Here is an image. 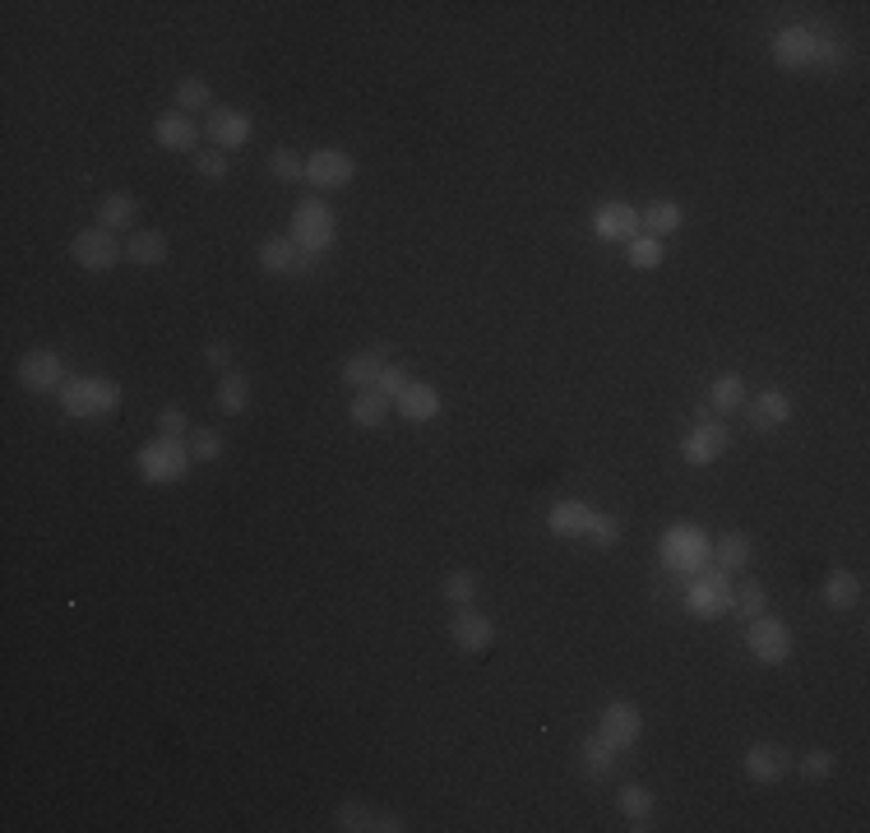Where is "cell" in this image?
<instances>
[{
    "label": "cell",
    "instance_id": "1",
    "mask_svg": "<svg viewBox=\"0 0 870 833\" xmlns=\"http://www.w3.org/2000/svg\"><path fill=\"white\" fill-rule=\"evenodd\" d=\"M769 56L778 70H843L852 52L843 47L838 37L819 33V29H806V24H792V29H778L773 42H769Z\"/></svg>",
    "mask_w": 870,
    "mask_h": 833
},
{
    "label": "cell",
    "instance_id": "2",
    "mask_svg": "<svg viewBox=\"0 0 870 833\" xmlns=\"http://www.w3.org/2000/svg\"><path fill=\"white\" fill-rule=\"evenodd\" d=\"M56 398H60L65 417H75V421H102V417H111V413L121 408L125 394H121V385L111 375H70Z\"/></svg>",
    "mask_w": 870,
    "mask_h": 833
},
{
    "label": "cell",
    "instance_id": "3",
    "mask_svg": "<svg viewBox=\"0 0 870 833\" xmlns=\"http://www.w3.org/2000/svg\"><path fill=\"white\" fill-rule=\"evenodd\" d=\"M287 237H293L297 251L324 260L333 251V241H339V213H333L329 199L310 195V199H301V205L293 209V228H287Z\"/></svg>",
    "mask_w": 870,
    "mask_h": 833
},
{
    "label": "cell",
    "instance_id": "4",
    "mask_svg": "<svg viewBox=\"0 0 870 833\" xmlns=\"http://www.w3.org/2000/svg\"><path fill=\"white\" fill-rule=\"evenodd\" d=\"M658 556L672 574H700L704 566H713V537L700 524H672L658 537Z\"/></svg>",
    "mask_w": 870,
    "mask_h": 833
},
{
    "label": "cell",
    "instance_id": "5",
    "mask_svg": "<svg viewBox=\"0 0 870 833\" xmlns=\"http://www.w3.org/2000/svg\"><path fill=\"white\" fill-rule=\"evenodd\" d=\"M135 468H140V478H144L148 486H176V482H186V478H190L195 454H190V445H181V440H172V436H153L148 445H140Z\"/></svg>",
    "mask_w": 870,
    "mask_h": 833
},
{
    "label": "cell",
    "instance_id": "6",
    "mask_svg": "<svg viewBox=\"0 0 870 833\" xmlns=\"http://www.w3.org/2000/svg\"><path fill=\"white\" fill-rule=\"evenodd\" d=\"M731 598H736L731 574L718 566H704L700 574H690L681 606H685V616H695V621H723V616H731Z\"/></svg>",
    "mask_w": 870,
    "mask_h": 833
},
{
    "label": "cell",
    "instance_id": "7",
    "mask_svg": "<svg viewBox=\"0 0 870 833\" xmlns=\"http://www.w3.org/2000/svg\"><path fill=\"white\" fill-rule=\"evenodd\" d=\"M727 445H731V431L718 421V417H708V413H695V421H690V431L681 436V459L690 463V468H713L723 454H727Z\"/></svg>",
    "mask_w": 870,
    "mask_h": 833
},
{
    "label": "cell",
    "instance_id": "8",
    "mask_svg": "<svg viewBox=\"0 0 870 833\" xmlns=\"http://www.w3.org/2000/svg\"><path fill=\"white\" fill-rule=\"evenodd\" d=\"M746 648H750V658H755V662H764V667H783V662L792 658V625H788V621H778L773 612L755 616V621H746Z\"/></svg>",
    "mask_w": 870,
    "mask_h": 833
},
{
    "label": "cell",
    "instance_id": "9",
    "mask_svg": "<svg viewBox=\"0 0 870 833\" xmlns=\"http://www.w3.org/2000/svg\"><path fill=\"white\" fill-rule=\"evenodd\" d=\"M70 260L79 268H88V274H111V268L125 260V245L93 222V228H84V232L70 237Z\"/></svg>",
    "mask_w": 870,
    "mask_h": 833
},
{
    "label": "cell",
    "instance_id": "10",
    "mask_svg": "<svg viewBox=\"0 0 870 833\" xmlns=\"http://www.w3.org/2000/svg\"><path fill=\"white\" fill-rule=\"evenodd\" d=\"M65 380H70V366H65V357L52 352V348H33L19 357V385L29 394H60Z\"/></svg>",
    "mask_w": 870,
    "mask_h": 833
},
{
    "label": "cell",
    "instance_id": "11",
    "mask_svg": "<svg viewBox=\"0 0 870 833\" xmlns=\"http://www.w3.org/2000/svg\"><path fill=\"white\" fill-rule=\"evenodd\" d=\"M356 182V157L348 149H316L306 153V186L316 190H348Z\"/></svg>",
    "mask_w": 870,
    "mask_h": 833
},
{
    "label": "cell",
    "instance_id": "12",
    "mask_svg": "<svg viewBox=\"0 0 870 833\" xmlns=\"http://www.w3.org/2000/svg\"><path fill=\"white\" fill-rule=\"evenodd\" d=\"M588 232H593L602 245H630V241L643 232V228H639V209L626 205V199H607V205L593 209Z\"/></svg>",
    "mask_w": 870,
    "mask_h": 833
},
{
    "label": "cell",
    "instance_id": "13",
    "mask_svg": "<svg viewBox=\"0 0 870 833\" xmlns=\"http://www.w3.org/2000/svg\"><path fill=\"white\" fill-rule=\"evenodd\" d=\"M597 736L607 741V746H616L620 755H626L635 741L643 736V713L635 700H612L607 709L597 713Z\"/></svg>",
    "mask_w": 870,
    "mask_h": 833
},
{
    "label": "cell",
    "instance_id": "14",
    "mask_svg": "<svg viewBox=\"0 0 870 833\" xmlns=\"http://www.w3.org/2000/svg\"><path fill=\"white\" fill-rule=\"evenodd\" d=\"M450 639H454L459 653H467V658H482V653H491V644H496V621H491L486 612H477V606H454Z\"/></svg>",
    "mask_w": 870,
    "mask_h": 833
},
{
    "label": "cell",
    "instance_id": "15",
    "mask_svg": "<svg viewBox=\"0 0 870 833\" xmlns=\"http://www.w3.org/2000/svg\"><path fill=\"white\" fill-rule=\"evenodd\" d=\"M205 134H209V144H213V149L236 153V149L251 144L255 121L245 117L241 107H213V111H209V121H205Z\"/></svg>",
    "mask_w": 870,
    "mask_h": 833
},
{
    "label": "cell",
    "instance_id": "16",
    "mask_svg": "<svg viewBox=\"0 0 870 833\" xmlns=\"http://www.w3.org/2000/svg\"><path fill=\"white\" fill-rule=\"evenodd\" d=\"M741 769H746V778H750V782L773 787V782H783V778H788L792 755H788V746H778V741H755V746L746 750V759H741Z\"/></svg>",
    "mask_w": 870,
    "mask_h": 833
},
{
    "label": "cell",
    "instance_id": "17",
    "mask_svg": "<svg viewBox=\"0 0 870 833\" xmlns=\"http://www.w3.org/2000/svg\"><path fill=\"white\" fill-rule=\"evenodd\" d=\"M199 134H205V125L190 121L186 111H176V107H167L163 117L153 121V140L167 153H199Z\"/></svg>",
    "mask_w": 870,
    "mask_h": 833
},
{
    "label": "cell",
    "instance_id": "18",
    "mask_svg": "<svg viewBox=\"0 0 870 833\" xmlns=\"http://www.w3.org/2000/svg\"><path fill=\"white\" fill-rule=\"evenodd\" d=\"M593 514L597 509L584 505V501H555L547 509V533L561 537V542H584L588 528H593Z\"/></svg>",
    "mask_w": 870,
    "mask_h": 833
},
{
    "label": "cell",
    "instance_id": "19",
    "mask_svg": "<svg viewBox=\"0 0 870 833\" xmlns=\"http://www.w3.org/2000/svg\"><path fill=\"white\" fill-rule=\"evenodd\" d=\"M741 413L750 421V431H783V426L792 421V398L783 390H764V394L746 398Z\"/></svg>",
    "mask_w": 870,
    "mask_h": 833
},
{
    "label": "cell",
    "instance_id": "20",
    "mask_svg": "<svg viewBox=\"0 0 870 833\" xmlns=\"http://www.w3.org/2000/svg\"><path fill=\"white\" fill-rule=\"evenodd\" d=\"M394 408H398V417H404V421L427 426V421H436L444 413V398H440L436 385H427V380H408V390L394 398Z\"/></svg>",
    "mask_w": 870,
    "mask_h": 833
},
{
    "label": "cell",
    "instance_id": "21",
    "mask_svg": "<svg viewBox=\"0 0 870 833\" xmlns=\"http://www.w3.org/2000/svg\"><path fill=\"white\" fill-rule=\"evenodd\" d=\"M98 228L102 232H135L140 228V199L130 195V190H111V195H102L98 199Z\"/></svg>",
    "mask_w": 870,
    "mask_h": 833
},
{
    "label": "cell",
    "instance_id": "22",
    "mask_svg": "<svg viewBox=\"0 0 870 833\" xmlns=\"http://www.w3.org/2000/svg\"><path fill=\"white\" fill-rule=\"evenodd\" d=\"M616 764H620V750L607 746L597 732L584 736V746H579V769H584L588 782H612L616 778Z\"/></svg>",
    "mask_w": 870,
    "mask_h": 833
},
{
    "label": "cell",
    "instance_id": "23",
    "mask_svg": "<svg viewBox=\"0 0 870 833\" xmlns=\"http://www.w3.org/2000/svg\"><path fill=\"white\" fill-rule=\"evenodd\" d=\"M819 598H824L829 612H852V606H861V574L834 566L819 583Z\"/></svg>",
    "mask_w": 870,
    "mask_h": 833
},
{
    "label": "cell",
    "instance_id": "24",
    "mask_svg": "<svg viewBox=\"0 0 870 833\" xmlns=\"http://www.w3.org/2000/svg\"><path fill=\"white\" fill-rule=\"evenodd\" d=\"M167 255H172V241L158 228L130 232V241H125V260L135 268H158V264H167Z\"/></svg>",
    "mask_w": 870,
    "mask_h": 833
},
{
    "label": "cell",
    "instance_id": "25",
    "mask_svg": "<svg viewBox=\"0 0 870 833\" xmlns=\"http://www.w3.org/2000/svg\"><path fill=\"white\" fill-rule=\"evenodd\" d=\"M616 810L630 820V829H639V833H643V829H653V815H658V797H653L643 782H626V787H620V792H616Z\"/></svg>",
    "mask_w": 870,
    "mask_h": 833
},
{
    "label": "cell",
    "instance_id": "26",
    "mask_svg": "<svg viewBox=\"0 0 870 833\" xmlns=\"http://www.w3.org/2000/svg\"><path fill=\"white\" fill-rule=\"evenodd\" d=\"M385 362L389 357L381 352V348H366V352H352L348 362H343V385L352 390V394H362V390H375V380H381V371H385Z\"/></svg>",
    "mask_w": 870,
    "mask_h": 833
},
{
    "label": "cell",
    "instance_id": "27",
    "mask_svg": "<svg viewBox=\"0 0 870 833\" xmlns=\"http://www.w3.org/2000/svg\"><path fill=\"white\" fill-rule=\"evenodd\" d=\"M746 398H750V390H746V380L736 375V371H723L718 380L708 385V413H718V417H731V413H741L746 408Z\"/></svg>",
    "mask_w": 870,
    "mask_h": 833
},
{
    "label": "cell",
    "instance_id": "28",
    "mask_svg": "<svg viewBox=\"0 0 870 833\" xmlns=\"http://www.w3.org/2000/svg\"><path fill=\"white\" fill-rule=\"evenodd\" d=\"M389 413H394V403L381 390H362L348 403V417H352V426H362V431H381V426L389 421Z\"/></svg>",
    "mask_w": 870,
    "mask_h": 833
},
{
    "label": "cell",
    "instance_id": "29",
    "mask_svg": "<svg viewBox=\"0 0 870 833\" xmlns=\"http://www.w3.org/2000/svg\"><path fill=\"white\" fill-rule=\"evenodd\" d=\"M750 556H755V542H750V533H741V528H731V533H723L718 542H713V566L727 570V574H741L750 566Z\"/></svg>",
    "mask_w": 870,
    "mask_h": 833
},
{
    "label": "cell",
    "instance_id": "30",
    "mask_svg": "<svg viewBox=\"0 0 870 833\" xmlns=\"http://www.w3.org/2000/svg\"><path fill=\"white\" fill-rule=\"evenodd\" d=\"M639 228L649 237H658V241H667L672 232L685 228V209L676 205V199H653L649 209H639Z\"/></svg>",
    "mask_w": 870,
    "mask_h": 833
},
{
    "label": "cell",
    "instance_id": "31",
    "mask_svg": "<svg viewBox=\"0 0 870 833\" xmlns=\"http://www.w3.org/2000/svg\"><path fill=\"white\" fill-rule=\"evenodd\" d=\"M297 245H293V237H269V241H260V251H255V260H260V268L269 278H283V274H293L297 268Z\"/></svg>",
    "mask_w": 870,
    "mask_h": 833
},
{
    "label": "cell",
    "instance_id": "32",
    "mask_svg": "<svg viewBox=\"0 0 870 833\" xmlns=\"http://www.w3.org/2000/svg\"><path fill=\"white\" fill-rule=\"evenodd\" d=\"M218 413H228V417H241L245 408H251V375H241V371H222V380H218Z\"/></svg>",
    "mask_w": 870,
    "mask_h": 833
},
{
    "label": "cell",
    "instance_id": "33",
    "mask_svg": "<svg viewBox=\"0 0 870 833\" xmlns=\"http://www.w3.org/2000/svg\"><path fill=\"white\" fill-rule=\"evenodd\" d=\"M176 111H186V117H195V111H213L218 102H213V88H209V79H199V75H186V79H176Z\"/></svg>",
    "mask_w": 870,
    "mask_h": 833
},
{
    "label": "cell",
    "instance_id": "34",
    "mask_svg": "<svg viewBox=\"0 0 870 833\" xmlns=\"http://www.w3.org/2000/svg\"><path fill=\"white\" fill-rule=\"evenodd\" d=\"M477 593H482V579L473 570H450V574L440 579V598L450 602V606H473Z\"/></svg>",
    "mask_w": 870,
    "mask_h": 833
},
{
    "label": "cell",
    "instance_id": "35",
    "mask_svg": "<svg viewBox=\"0 0 870 833\" xmlns=\"http://www.w3.org/2000/svg\"><path fill=\"white\" fill-rule=\"evenodd\" d=\"M626 260H630V268H639V274H649V268H658V264L667 260V241H658V237H649V232H639V237L626 245Z\"/></svg>",
    "mask_w": 870,
    "mask_h": 833
},
{
    "label": "cell",
    "instance_id": "36",
    "mask_svg": "<svg viewBox=\"0 0 870 833\" xmlns=\"http://www.w3.org/2000/svg\"><path fill=\"white\" fill-rule=\"evenodd\" d=\"M769 612V589L764 583H741V589H736V598H731V616L736 621H755V616H764Z\"/></svg>",
    "mask_w": 870,
    "mask_h": 833
},
{
    "label": "cell",
    "instance_id": "37",
    "mask_svg": "<svg viewBox=\"0 0 870 833\" xmlns=\"http://www.w3.org/2000/svg\"><path fill=\"white\" fill-rule=\"evenodd\" d=\"M371 815H375V810L366 801L348 797V801H339V810H333V829H343V833H371Z\"/></svg>",
    "mask_w": 870,
    "mask_h": 833
},
{
    "label": "cell",
    "instance_id": "38",
    "mask_svg": "<svg viewBox=\"0 0 870 833\" xmlns=\"http://www.w3.org/2000/svg\"><path fill=\"white\" fill-rule=\"evenodd\" d=\"M269 172H274V182L297 186V182H306V157L297 149H274L269 153Z\"/></svg>",
    "mask_w": 870,
    "mask_h": 833
},
{
    "label": "cell",
    "instance_id": "39",
    "mask_svg": "<svg viewBox=\"0 0 870 833\" xmlns=\"http://www.w3.org/2000/svg\"><path fill=\"white\" fill-rule=\"evenodd\" d=\"M620 533H626V524H620L616 519V514H593V528H588V537H584V542L588 547H597V551H612L616 542H620Z\"/></svg>",
    "mask_w": 870,
    "mask_h": 833
},
{
    "label": "cell",
    "instance_id": "40",
    "mask_svg": "<svg viewBox=\"0 0 870 833\" xmlns=\"http://www.w3.org/2000/svg\"><path fill=\"white\" fill-rule=\"evenodd\" d=\"M222 449H228V440H222L213 426H199V431H190V454H195V463H218Z\"/></svg>",
    "mask_w": 870,
    "mask_h": 833
},
{
    "label": "cell",
    "instance_id": "41",
    "mask_svg": "<svg viewBox=\"0 0 870 833\" xmlns=\"http://www.w3.org/2000/svg\"><path fill=\"white\" fill-rule=\"evenodd\" d=\"M195 172L205 176V182H228L232 163H228V153H222V149H199L195 153Z\"/></svg>",
    "mask_w": 870,
    "mask_h": 833
},
{
    "label": "cell",
    "instance_id": "42",
    "mask_svg": "<svg viewBox=\"0 0 870 833\" xmlns=\"http://www.w3.org/2000/svg\"><path fill=\"white\" fill-rule=\"evenodd\" d=\"M834 769H838V759H834V750H824V746L806 750V759H801V778H811V782H824Z\"/></svg>",
    "mask_w": 870,
    "mask_h": 833
},
{
    "label": "cell",
    "instance_id": "43",
    "mask_svg": "<svg viewBox=\"0 0 870 833\" xmlns=\"http://www.w3.org/2000/svg\"><path fill=\"white\" fill-rule=\"evenodd\" d=\"M408 380H412V375H408V366H398V362H385V371H381V380H375V390H381V394H385V398L394 403L398 394H404V390H408Z\"/></svg>",
    "mask_w": 870,
    "mask_h": 833
},
{
    "label": "cell",
    "instance_id": "44",
    "mask_svg": "<svg viewBox=\"0 0 870 833\" xmlns=\"http://www.w3.org/2000/svg\"><path fill=\"white\" fill-rule=\"evenodd\" d=\"M186 431H190V417H186V408H176V403H167V408H158V436L181 440Z\"/></svg>",
    "mask_w": 870,
    "mask_h": 833
},
{
    "label": "cell",
    "instance_id": "45",
    "mask_svg": "<svg viewBox=\"0 0 870 833\" xmlns=\"http://www.w3.org/2000/svg\"><path fill=\"white\" fill-rule=\"evenodd\" d=\"M205 362H209L213 371H232V348L222 343V339H209V343H205Z\"/></svg>",
    "mask_w": 870,
    "mask_h": 833
},
{
    "label": "cell",
    "instance_id": "46",
    "mask_svg": "<svg viewBox=\"0 0 870 833\" xmlns=\"http://www.w3.org/2000/svg\"><path fill=\"white\" fill-rule=\"evenodd\" d=\"M404 829H408V820L394 815V810H385V815H371V833H404Z\"/></svg>",
    "mask_w": 870,
    "mask_h": 833
},
{
    "label": "cell",
    "instance_id": "47",
    "mask_svg": "<svg viewBox=\"0 0 870 833\" xmlns=\"http://www.w3.org/2000/svg\"><path fill=\"white\" fill-rule=\"evenodd\" d=\"M316 268H320V255H297V268H293V274H316Z\"/></svg>",
    "mask_w": 870,
    "mask_h": 833
}]
</instances>
